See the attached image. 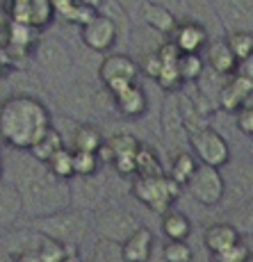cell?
Here are the masks:
<instances>
[{
	"label": "cell",
	"instance_id": "18",
	"mask_svg": "<svg viewBox=\"0 0 253 262\" xmlns=\"http://www.w3.org/2000/svg\"><path fill=\"white\" fill-rule=\"evenodd\" d=\"M37 57H39V64L48 71H67L71 69V57L67 53V48L62 46L59 41H53V39H46L37 46Z\"/></svg>",
	"mask_w": 253,
	"mask_h": 262
},
{
	"label": "cell",
	"instance_id": "29",
	"mask_svg": "<svg viewBox=\"0 0 253 262\" xmlns=\"http://www.w3.org/2000/svg\"><path fill=\"white\" fill-rule=\"evenodd\" d=\"M55 12L50 0H28V25L37 28H46V25L53 21Z\"/></svg>",
	"mask_w": 253,
	"mask_h": 262
},
{
	"label": "cell",
	"instance_id": "17",
	"mask_svg": "<svg viewBox=\"0 0 253 262\" xmlns=\"http://www.w3.org/2000/svg\"><path fill=\"white\" fill-rule=\"evenodd\" d=\"M207 53H205V62L207 67L212 69V73L215 75H233L237 71V59L233 57V53L228 50L224 39H217V41H210L207 43Z\"/></svg>",
	"mask_w": 253,
	"mask_h": 262
},
{
	"label": "cell",
	"instance_id": "7",
	"mask_svg": "<svg viewBox=\"0 0 253 262\" xmlns=\"http://www.w3.org/2000/svg\"><path fill=\"white\" fill-rule=\"evenodd\" d=\"M185 189L189 191V196L194 201H199L201 205L210 208V205H217L224 199L226 183H224V176H221L219 169L199 164L196 171L192 173V178L185 183Z\"/></svg>",
	"mask_w": 253,
	"mask_h": 262
},
{
	"label": "cell",
	"instance_id": "1",
	"mask_svg": "<svg viewBox=\"0 0 253 262\" xmlns=\"http://www.w3.org/2000/svg\"><path fill=\"white\" fill-rule=\"evenodd\" d=\"M12 176L14 178L9 183L21 194L25 212H30L32 216H46L67 208L69 203L67 183L53 178L48 173L46 164L30 158L25 162H16Z\"/></svg>",
	"mask_w": 253,
	"mask_h": 262
},
{
	"label": "cell",
	"instance_id": "34",
	"mask_svg": "<svg viewBox=\"0 0 253 262\" xmlns=\"http://www.w3.org/2000/svg\"><path fill=\"white\" fill-rule=\"evenodd\" d=\"M9 43L16 48H28L30 43L34 41V28L32 25H25V23H12L9 25Z\"/></svg>",
	"mask_w": 253,
	"mask_h": 262
},
{
	"label": "cell",
	"instance_id": "11",
	"mask_svg": "<svg viewBox=\"0 0 253 262\" xmlns=\"http://www.w3.org/2000/svg\"><path fill=\"white\" fill-rule=\"evenodd\" d=\"M123 262H149L153 253V233L146 226H137L119 246Z\"/></svg>",
	"mask_w": 253,
	"mask_h": 262
},
{
	"label": "cell",
	"instance_id": "14",
	"mask_svg": "<svg viewBox=\"0 0 253 262\" xmlns=\"http://www.w3.org/2000/svg\"><path fill=\"white\" fill-rule=\"evenodd\" d=\"M251 94H253V82L251 80L233 73V78L228 80V82L221 84L219 103H221V107H226L228 112H237V110L246 103V98H249Z\"/></svg>",
	"mask_w": 253,
	"mask_h": 262
},
{
	"label": "cell",
	"instance_id": "12",
	"mask_svg": "<svg viewBox=\"0 0 253 262\" xmlns=\"http://www.w3.org/2000/svg\"><path fill=\"white\" fill-rule=\"evenodd\" d=\"M112 100H114L116 112L125 119H139L149 110V96H146V92L137 82L125 87L123 92H119L116 96H112Z\"/></svg>",
	"mask_w": 253,
	"mask_h": 262
},
{
	"label": "cell",
	"instance_id": "21",
	"mask_svg": "<svg viewBox=\"0 0 253 262\" xmlns=\"http://www.w3.org/2000/svg\"><path fill=\"white\" fill-rule=\"evenodd\" d=\"M162 233H164L166 242H187L192 233V224L178 210H166L162 214Z\"/></svg>",
	"mask_w": 253,
	"mask_h": 262
},
{
	"label": "cell",
	"instance_id": "15",
	"mask_svg": "<svg viewBox=\"0 0 253 262\" xmlns=\"http://www.w3.org/2000/svg\"><path fill=\"white\" fill-rule=\"evenodd\" d=\"M141 12V18H144V23L149 25L151 30H155V32H162V34H171L176 28V16L169 12V7H164L162 3H155V0H144L139 7Z\"/></svg>",
	"mask_w": 253,
	"mask_h": 262
},
{
	"label": "cell",
	"instance_id": "20",
	"mask_svg": "<svg viewBox=\"0 0 253 262\" xmlns=\"http://www.w3.org/2000/svg\"><path fill=\"white\" fill-rule=\"evenodd\" d=\"M235 242H240V230L230 224H212L210 228H205L203 233V244L212 255L226 251Z\"/></svg>",
	"mask_w": 253,
	"mask_h": 262
},
{
	"label": "cell",
	"instance_id": "42",
	"mask_svg": "<svg viewBox=\"0 0 253 262\" xmlns=\"http://www.w3.org/2000/svg\"><path fill=\"white\" fill-rule=\"evenodd\" d=\"M80 5H85V7H89V9H94V12H98V7L105 3V0H78Z\"/></svg>",
	"mask_w": 253,
	"mask_h": 262
},
{
	"label": "cell",
	"instance_id": "31",
	"mask_svg": "<svg viewBox=\"0 0 253 262\" xmlns=\"http://www.w3.org/2000/svg\"><path fill=\"white\" fill-rule=\"evenodd\" d=\"M105 144H108L110 150H112V160H114V158H125V155L135 158V155H137V150L141 148V144L133 137V135H128V133L114 135V137L108 139Z\"/></svg>",
	"mask_w": 253,
	"mask_h": 262
},
{
	"label": "cell",
	"instance_id": "2",
	"mask_svg": "<svg viewBox=\"0 0 253 262\" xmlns=\"http://www.w3.org/2000/svg\"><path fill=\"white\" fill-rule=\"evenodd\" d=\"M46 105L34 96H12L0 103V137L16 150H30L50 128Z\"/></svg>",
	"mask_w": 253,
	"mask_h": 262
},
{
	"label": "cell",
	"instance_id": "8",
	"mask_svg": "<svg viewBox=\"0 0 253 262\" xmlns=\"http://www.w3.org/2000/svg\"><path fill=\"white\" fill-rule=\"evenodd\" d=\"M80 37H82V43L89 50H94V53H108V50L114 48L119 32H116L114 23L108 16L96 12V16L92 21L80 28Z\"/></svg>",
	"mask_w": 253,
	"mask_h": 262
},
{
	"label": "cell",
	"instance_id": "36",
	"mask_svg": "<svg viewBox=\"0 0 253 262\" xmlns=\"http://www.w3.org/2000/svg\"><path fill=\"white\" fill-rule=\"evenodd\" d=\"M215 262H249L251 260V249L244 244V242H235L233 246H228L226 251L212 255Z\"/></svg>",
	"mask_w": 253,
	"mask_h": 262
},
{
	"label": "cell",
	"instance_id": "26",
	"mask_svg": "<svg viewBox=\"0 0 253 262\" xmlns=\"http://www.w3.org/2000/svg\"><path fill=\"white\" fill-rule=\"evenodd\" d=\"M196 167H199V162H196L194 155L187 153V150H180V153H176V155H174V160H171L169 178L174 180L176 185L185 187V183L192 178V173L196 171Z\"/></svg>",
	"mask_w": 253,
	"mask_h": 262
},
{
	"label": "cell",
	"instance_id": "9",
	"mask_svg": "<svg viewBox=\"0 0 253 262\" xmlns=\"http://www.w3.org/2000/svg\"><path fill=\"white\" fill-rule=\"evenodd\" d=\"M221 23L230 32H251L253 28V0H210Z\"/></svg>",
	"mask_w": 253,
	"mask_h": 262
},
{
	"label": "cell",
	"instance_id": "3",
	"mask_svg": "<svg viewBox=\"0 0 253 262\" xmlns=\"http://www.w3.org/2000/svg\"><path fill=\"white\" fill-rule=\"evenodd\" d=\"M34 226H37L39 235L57 239L64 246L73 249V244H78L87 235L89 219L85 210H59V212H53L46 216H37Z\"/></svg>",
	"mask_w": 253,
	"mask_h": 262
},
{
	"label": "cell",
	"instance_id": "32",
	"mask_svg": "<svg viewBox=\"0 0 253 262\" xmlns=\"http://www.w3.org/2000/svg\"><path fill=\"white\" fill-rule=\"evenodd\" d=\"M73 153V178H92L98 171L100 160L96 153H85V150H71Z\"/></svg>",
	"mask_w": 253,
	"mask_h": 262
},
{
	"label": "cell",
	"instance_id": "22",
	"mask_svg": "<svg viewBox=\"0 0 253 262\" xmlns=\"http://www.w3.org/2000/svg\"><path fill=\"white\" fill-rule=\"evenodd\" d=\"M62 148H64L62 135H59V130L55 128V125H50V128L46 130V135H44V137L39 139V142L34 144L32 148L28 150V153H30V158H32V160H37V162L46 164L48 160L53 158L57 150H62Z\"/></svg>",
	"mask_w": 253,
	"mask_h": 262
},
{
	"label": "cell",
	"instance_id": "6",
	"mask_svg": "<svg viewBox=\"0 0 253 262\" xmlns=\"http://www.w3.org/2000/svg\"><path fill=\"white\" fill-rule=\"evenodd\" d=\"M187 144L192 146V155L196 158V162L205 164V167L221 169L230 160L228 142L224 139V135L212 128H205L196 135H189V142Z\"/></svg>",
	"mask_w": 253,
	"mask_h": 262
},
{
	"label": "cell",
	"instance_id": "33",
	"mask_svg": "<svg viewBox=\"0 0 253 262\" xmlns=\"http://www.w3.org/2000/svg\"><path fill=\"white\" fill-rule=\"evenodd\" d=\"M155 82H158L160 89H164V92H169V94H176L183 87V80H180L178 71H176V64H162Z\"/></svg>",
	"mask_w": 253,
	"mask_h": 262
},
{
	"label": "cell",
	"instance_id": "25",
	"mask_svg": "<svg viewBox=\"0 0 253 262\" xmlns=\"http://www.w3.org/2000/svg\"><path fill=\"white\" fill-rule=\"evenodd\" d=\"M135 176L137 178H160V176H166V173L162 162L158 160V155L151 148L141 146L137 155H135Z\"/></svg>",
	"mask_w": 253,
	"mask_h": 262
},
{
	"label": "cell",
	"instance_id": "43",
	"mask_svg": "<svg viewBox=\"0 0 253 262\" xmlns=\"http://www.w3.org/2000/svg\"><path fill=\"white\" fill-rule=\"evenodd\" d=\"M62 262H82V258H80V255L73 251V253H69V255H67V258H64Z\"/></svg>",
	"mask_w": 253,
	"mask_h": 262
},
{
	"label": "cell",
	"instance_id": "39",
	"mask_svg": "<svg viewBox=\"0 0 253 262\" xmlns=\"http://www.w3.org/2000/svg\"><path fill=\"white\" fill-rule=\"evenodd\" d=\"M112 164H114L116 173L123 176V178H128V176L135 173V158H130V155H125V158H114Z\"/></svg>",
	"mask_w": 253,
	"mask_h": 262
},
{
	"label": "cell",
	"instance_id": "5",
	"mask_svg": "<svg viewBox=\"0 0 253 262\" xmlns=\"http://www.w3.org/2000/svg\"><path fill=\"white\" fill-rule=\"evenodd\" d=\"M137 73H139L137 62L123 53L105 55L103 62L98 64V80L105 84V89L112 96L137 82Z\"/></svg>",
	"mask_w": 253,
	"mask_h": 262
},
{
	"label": "cell",
	"instance_id": "16",
	"mask_svg": "<svg viewBox=\"0 0 253 262\" xmlns=\"http://www.w3.org/2000/svg\"><path fill=\"white\" fill-rule=\"evenodd\" d=\"M23 214V201L9 180L0 178V226H14Z\"/></svg>",
	"mask_w": 253,
	"mask_h": 262
},
{
	"label": "cell",
	"instance_id": "35",
	"mask_svg": "<svg viewBox=\"0 0 253 262\" xmlns=\"http://www.w3.org/2000/svg\"><path fill=\"white\" fill-rule=\"evenodd\" d=\"M162 258L164 262H192V249L187 242H166Z\"/></svg>",
	"mask_w": 253,
	"mask_h": 262
},
{
	"label": "cell",
	"instance_id": "44",
	"mask_svg": "<svg viewBox=\"0 0 253 262\" xmlns=\"http://www.w3.org/2000/svg\"><path fill=\"white\" fill-rule=\"evenodd\" d=\"M5 23H7V12L0 7V28H5Z\"/></svg>",
	"mask_w": 253,
	"mask_h": 262
},
{
	"label": "cell",
	"instance_id": "13",
	"mask_svg": "<svg viewBox=\"0 0 253 262\" xmlns=\"http://www.w3.org/2000/svg\"><path fill=\"white\" fill-rule=\"evenodd\" d=\"M137 228L135 219L119 210H110L98 219V230L105 242H123L133 230Z\"/></svg>",
	"mask_w": 253,
	"mask_h": 262
},
{
	"label": "cell",
	"instance_id": "19",
	"mask_svg": "<svg viewBox=\"0 0 253 262\" xmlns=\"http://www.w3.org/2000/svg\"><path fill=\"white\" fill-rule=\"evenodd\" d=\"M176 107H178V117H180V123H183L187 137H189V135L201 133V130H205V128H210L205 112L196 105V100L185 98V96H178Z\"/></svg>",
	"mask_w": 253,
	"mask_h": 262
},
{
	"label": "cell",
	"instance_id": "37",
	"mask_svg": "<svg viewBox=\"0 0 253 262\" xmlns=\"http://www.w3.org/2000/svg\"><path fill=\"white\" fill-rule=\"evenodd\" d=\"M137 69L144 75H149V78H158V73H160V69H162V59H160V55H158V50H151V53H146L144 57H141V62L137 64Z\"/></svg>",
	"mask_w": 253,
	"mask_h": 262
},
{
	"label": "cell",
	"instance_id": "4",
	"mask_svg": "<svg viewBox=\"0 0 253 262\" xmlns=\"http://www.w3.org/2000/svg\"><path fill=\"white\" fill-rule=\"evenodd\" d=\"M180 185H176L169 176H160V178H135L133 180V196L151 208L153 212L164 214L171 210V203L178 199Z\"/></svg>",
	"mask_w": 253,
	"mask_h": 262
},
{
	"label": "cell",
	"instance_id": "10",
	"mask_svg": "<svg viewBox=\"0 0 253 262\" xmlns=\"http://www.w3.org/2000/svg\"><path fill=\"white\" fill-rule=\"evenodd\" d=\"M169 41L178 48V53H199L207 46V30L196 21L176 23L174 32L169 34Z\"/></svg>",
	"mask_w": 253,
	"mask_h": 262
},
{
	"label": "cell",
	"instance_id": "24",
	"mask_svg": "<svg viewBox=\"0 0 253 262\" xmlns=\"http://www.w3.org/2000/svg\"><path fill=\"white\" fill-rule=\"evenodd\" d=\"M176 71H178L180 80L185 82H196L203 78L205 73V62L199 53H180L176 59Z\"/></svg>",
	"mask_w": 253,
	"mask_h": 262
},
{
	"label": "cell",
	"instance_id": "27",
	"mask_svg": "<svg viewBox=\"0 0 253 262\" xmlns=\"http://www.w3.org/2000/svg\"><path fill=\"white\" fill-rule=\"evenodd\" d=\"M46 169L53 178L62 180V183H67L69 178H73V153H71V148L64 146L62 150H57V153L46 162Z\"/></svg>",
	"mask_w": 253,
	"mask_h": 262
},
{
	"label": "cell",
	"instance_id": "28",
	"mask_svg": "<svg viewBox=\"0 0 253 262\" xmlns=\"http://www.w3.org/2000/svg\"><path fill=\"white\" fill-rule=\"evenodd\" d=\"M34 251H37V255H39V260H41V262H62L69 253H73V249L64 246L62 242L44 237V235H39L37 249H34Z\"/></svg>",
	"mask_w": 253,
	"mask_h": 262
},
{
	"label": "cell",
	"instance_id": "41",
	"mask_svg": "<svg viewBox=\"0 0 253 262\" xmlns=\"http://www.w3.org/2000/svg\"><path fill=\"white\" fill-rule=\"evenodd\" d=\"M14 262H41L34 249H21L16 255H14Z\"/></svg>",
	"mask_w": 253,
	"mask_h": 262
},
{
	"label": "cell",
	"instance_id": "38",
	"mask_svg": "<svg viewBox=\"0 0 253 262\" xmlns=\"http://www.w3.org/2000/svg\"><path fill=\"white\" fill-rule=\"evenodd\" d=\"M237 130L253 137V105H242L237 110Z\"/></svg>",
	"mask_w": 253,
	"mask_h": 262
},
{
	"label": "cell",
	"instance_id": "23",
	"mask_svg": "<svg viewBox=\"0 0 253 262\" xmlns=\"http://www.w3.org/2000/svg\"><path fill=\"white\" fill-rule=\"evenodd\" d=\"M73 148L71 150H85V153H96V150L103 146V135L100 130L92 123H80L78 128L73 130Z\"/></svg>",
	"mask_w": 253,
	"mask_h": 262
},
{
	"label": "cell",
	"instance_id": "40",
	"mask_svg": "<svg viewBox=\"0 0 253 262\" xmlns=\"http://www.w3.org/2000/svg\"><path fill=\"white\" fill-rule=\"evenodd\" d=\"M235 73L253 82V55H249V57L242 59V62H237V71Z\"/></svg>",
	"mask_w": 253,
	"mask_h": 262
},
{
	"label": "cell",
	"instance_id": "30",
	"mask_svg": "<svg viewBox=\"0 0 253 262\" xmlns=\"http://www.w3.org/2000/svg\"><path fill=\"white\" fill-rule=\"evenodd\" d=\"M224 41L237 62H242V59H246L249 55H253V32H244V30L230 32L228 39H224Z\"/></svg>",
	"mask_w": 253,
	"mask_h": 262
}]
</instances>
